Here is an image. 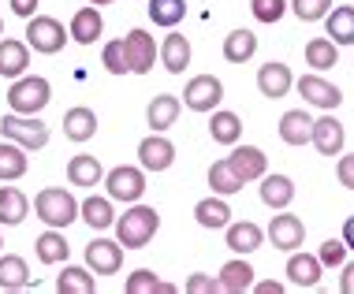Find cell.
I'll use <instances>...</instances> for the list:
<instances>
[{
    "mask_svg": "<svg viewBox=\"0 0 354 294\" xmlns=\"http://www.w3.org/2000/svg\"><path fill=\"white\" fill-rule=\"evenodd\" d=\"M116 242L123 246V250H142V246L153 242V235H157L160 227V213L153 205H138L131 202V208L123 216H116Z\"/></svg>",
    "mask_w": 354,
    "mask_h": 294,
    "instance_id": "obj_1",
    "label": "cell"
},
{
    "mask_svg": "<svg viewBox=\"0 0 354 294\" xmlns=\"http://www.w3.org/2000/svg\"><path fill=\"white\" fill-rule=\"evenodd\" d=\"M34 213L45 227H60L64 231L68 224L79 220V202H75V194L64 190V186H45V190L34 197Z\"/></svg>",
    "mask_w": 354,
    "mask_h": 294,
    "instance_id": "obj_2",
    "label": "cell"
},
{
    "mask_svg": "<svg viewBox=\"0 0 354 294\" xmlns=\"http://www.w3.org/2000/svg\"><path fill=\"white\" fill-rule=\"evenodd\" d=\"M49 101H53V86L41 75H19L12 82V90H8V104L19 116H37Z\"/></svg>",
    "mask_w": 354,
    "mask_h": 294,
    "instance_id": "obj_3",
    "label": "cell"
},
{
    "mask_svg": "<svg viewBox=\"0 0 354 294\" xmlns=\"http://www.w3.org/2000/svg\"><path fill=\"white\" fill-rule=\"evenodd\" d=\"M68 41H71V34L64 30L60 19H53V15H30L26 19V45H30L34 52L53 56V52H60Z\"/></svg>",
    "mask_w": 354,
    "mask_h": 294,
    "instance_id": "obj_4",
    "label": "cell"
},
{
    "mask_svg": "<svg viewBox=\"0 0 354 294\" xmlns=\"http://www.w3.org/2000/svg\"><path fill=\"white\" fill-rule=\"evenodd\" d=\"M104 190H109L112 202H123V205H131V202H142V194H146V172L142 168H131V164H120V168H112V172H104Z\"/></svg>",
    "mask_w": 354,
    "mask_h": 294,
    "instance_id": "obj_5",
    "label": "cell"
},
{
    "mask_svg": "<svg viewBox=\"0 0 354 294\" xmlns=\"http://www.w3.org/2000/svg\"><path fill=\"white\" fill-rule=\"evenodd\" d=\"M0 130H4V138L19 141L26 153H30V149H45V146H49V127H45L37 116H19V112H12V116L0 119Z\"/></svg>",
    "mask_w": 354,
    "mask_h": 294,
    "instance_id": "obj_6",
    "label": "cell"
},
{
    "mask_svg": "<svg viewBox=\"0 0 354 294\" xmlns=\"http://www.w3.org/2000/svg\"><path fill=\"white\" fill-rule=\"evenodd\" d=\"M224 101V82L216 75H194L183 90V104L190 112H213Z\"/></svg>",
    "mask_w": 354,
    "mask_h": 294,
    "instance_id": "obj_7",
    "label": "cell"
},
{
    "mask_svg": "<svg viewBox=\"0 0 354 294\" xmlns=\"http://www.w3.org/2000/svg\"><path fill=\"white\" fill-rule=\"evenodd\" d=\"M171 164H176V146L160 130H153L149 138L138 141V168L142 172H168Z\"/></svg>",
    "mask_w": 354,
    "mask_h": 294,
    "instance_id": "obj_8",
    "label": "cell"
},
{
    "mask_svg": "<svg viewBox=\"0 0 354 294\" xmlns=\"http://www.w3.org/2000/svg\"><path fill=\"white\" fill-rule=\"evenodd\" d=\"M310 146L317 149L321 157H339V153H343V146H347V127H343L336 116H321V119H313Z\"/></svg>",
    "mask_w": 354,
    "mask_h": 294,
    "instance_id": "obj_9",
    "label": "cell"
},
{
    "mask_svg": "<svg viewBox=\"0 0 354 294\" xmlns=\"http://www.w3.org/2000/svg\"><path fill=\"white\" fill-rule=\"evenodd\" d=\"M224 160H227V168H232L243 183H257V179L269 172V157H265L257 146H239V141H235L232 157H224Z\"/></svg>",
    "mask_w": 354,
    "mask_h": 294,
    "instance_id": "obj_10",
    "label": "cell"
},
{
    "mask_svg": "<svg viewBox=\"0 0 354 294\" xmlns=\"http://www.w3.org/2000/svg\"><path fill=\"white\" fill-rule=\"evenodd\" d=\"M86 264H90L93 276H116L123 264V246L112 239H93L86 246Z\"/></svg>",
    "mask_w": 354,
    "mask_h": 294,
    "instance_id": "obj_11",
    "label": "cell"
},
{
    "mask_svg": "<svg viewBox=\"0 0 354 294\" xmlns=\"http://www.w3.org/2000/svg\"><path fill=\"white\" fill-rule=\"evenodd\" d=\"M299 93L306 101L313 104V108H324V112H332V108H339V101H343V93H339V86H332L328 79H321V71H313V75H302L299 82Z\"/></svg>",
    "mask_w": 354,
    "mask_h": 294,
    "instance_id": "obj_12",
    "label": "cell"
},
{
    "mask_svg": "<svg viewBox=\"0 0 354 294\" xmlns=\"http://www.w3.org/2000/svg\"><path fill=\"white\" fill-rule=\"evenodd\" d=\"M123 49H127L131 75L153 71V60H157V41H153L149 30H131L127 37H123Z\"/></svg>",
    "mask_w": 354,
    "mask_h": 294,
    "instance_id": "obj_13",
    "label": "cell"
},
{
    "mask_svg": "<svg viewBox=\"0 0 354 294\" xmlns=\"http://www.w3.org/2000/svg\"><path fill=\"white\" fill-rule=\"evenodd\" d=\"M306 239V227L299 216H291L287 208H280V216H272V224H269V242L276 246V250H299Z\"/></svg>",
    "mask_w": 354,
    "mask_h": 294,
    "instance_id": "obj_14",
    "label": "cell"
},
{
    "mask_svg": "<svg viewBox=\"0 0 354 294\" xmlns=\"http://www.w3.org/2000/svg\"><path fill=\"white\" fill-rule=\"evenodd\" d=\"M295 86V75L287 63H265V68H257V90H261V97H269V101H280L287 97Z\"/></svg>",
    "mask_w": 354,
    "mask_h": 294,
    "instance_id": "obj_15",
    "label": "cell"
},
{
    "mask_svg": "<svg viewBox=\"0 0 354 294\" xmlns=\"http://www.w3.org/2000/svg\"><path fill=\"white\" fill-rule=\"evenodd\" d=\"M287 280H291L295 287H302V291L317 287V283H321V261H317V253L291 250V257H287Z\"/></svg>",
    "mask_w": 354,
    "mask_h": 294,
    "instance_id": "obj_16",
    "label": "cell"
},
{
    "mask_svg": "<svg viewBox=\"0 0 354 294\" xmlns=\"http://www.w3.org/2000/svg\"><path fill=\"white\" fill-rule=\"evenodd\" d=\"M224 239H227V250L239 253V257H246V253L261 250L265 231L257 224H250V220H239V224H227L224 227Z\"/></svg>",
    "mask_w": 354,
    "mask_h": 294,
    "instance_id": "obj_17",
    "label": "cell"
},
{
    "mask_svg": "<svg viewBox=\"0 0 354 294\" xmlns=\"http://www.w3.org/2000/svg\"><path fill=\"white\" fill-rule=\"evenodd\" d=\"M26 68H30V45L4 37L0 41V75L4 79H19V75H26Z\"/></svg>",
    "mask_w": 354,
    "mask_h": 294,
    "instance_id": "obj_18",
    "label": "cell"
},
{
    "mask_svg": "<svg viewBox=\"0 0 354 294\" xmlns=\"http://www.w3.org/2000/svg\"><path fill=\"white\" fill-rule=\"evenodd\" d=\"M26 168H30L26 149L19 146V141H12V138L0 141V183H15V179H23Z\"/></svg>",
    "mask_w": 354,
    "mask_h": 294,
    "instance_id": "obj_19",
    "label": "cell"
},
{
    "mask_svg": "<svg viewBox=\"0 0 354 294\" xmlns=\"http://www.w3.org/2000/svg\"><path fill=\"white\" fill-rule=\"evenodd\" d=\"M71 41H79V45H93L97 41V37L104 34V19H101V12L97 8H79V12H75V19H71Z\"/></svg>",
    "mask_w": 354,
    "mask_h": 294,
    "instance_id": "obj_20",
    "label": "cell"
},
{
    "mask_svg": "<svg viewBox=\"0 0 354 294\" xmlns=\"http://www.w3.org/2000/svg\"><path fill=\"white\" fill-rule=\"evenodd\" d=\"M26 287H37L26 261L15 257V253H4L0 257V291H26Z\"/></svg>",
    "mask_w": 354,
    "mask_h": 294,
    "instance_id": "obj_21",
    "label": "cell"
},
{
    "mask_svg": "<svg viewBox=\"0 0 354 294\" xmlns=\"http://www.w3.org/2000/svg\"><path fill=\"white\" fill-rule=\"evenodd\" d=\"M157 56L165 60V71H168V75H183V71L190 68V41H187L183 34L171 30V34L165 37V45L157 49Z\"/></svg>",
    "mask_w": 354,
    "mask_h": 294,
    "instance_id": "obj_22",
    "label": "cell"
},
{
    "mask_svg": "<svg viewBox=\"0 0 354 294\" xmlns=\"http://www.w3.org/2000/svg\"><path fill=\"white\" fill-rule=\"evenodd\" d=\"M64 135L71 141H90L97 135V116H93V108H86V104H75V108L64 112Z\"/></svg>",
    "mask_w": 354,
    "mask_h": 294,
    "instance_id": "obj_23",
    "label": "cell"
},
{
    "mask_svg": "<svg viewBox=\"0 0 354 294\" xmlns=\"http://www.w3.org/2000/svg\"><path fill=\"white\" fill-rule=\"evenodd\" d=\"M101 179H104V168H101L97 157L75 153V157L68 160V183H71V186H101Z\"/></svg>",
    "mask_w": 354,
    "mask_h": 294,
    "instance_id": "obj_24",
    "label": "cell"
},
{
    "mask_svg": "<svg viewBox=\"0 0 354 294\" xmlns=\"http://www.w3.org/2000/svg\"><path fill=\"white\" fill-rule=\"evenodd\" d=\"M310 130H313V116L302 108H291L280 116V138L287 146H310Z\"/></svg>",
    "mask_w": 354,
    "mask_h": 294,
    "instance_id": "obj_25",
    "label": "cell"
},
{
    "mask_svg": "<svg viewBox=\"0 0 354 294\" xmlns=\"http://www.w3.org/2000/svg\"><path fill=\"white\" fill-rule=\"evenodd\" d=\"M194 220L202 224V227H209V231H220V227L232 224V205H227L220 194L202 197V202L194 205Z\"/></svg>",
    "mask_w": 354,
    "mask_h": 294,
    "instance_id": "obj_26",
    "label": "cell"
},
{
    "mask_svg": "<svg viewBox=\"0 0 354 294\" xmlns=\"http://www.w3.org/2000/svg\"><path fill=\"white\" fill-rule=\"evenodd\" d=\"M34 253H37V261H41V264H64V261H68V253H71V246H68V239H64L60 227H49L45 235H37Z\"/></svg>",
    "mask_w": 354,
    "mask_h": 294,
    "instance_id": "obj_27",
    "label": "cell"
},
{
    "mask_svg": "<svg viewBox=\"0 0 354 294\" xmlns=\"http://www.w3.org/2000/svg\"><path fill=\"white\" fill-rule=\"evenodd\" d=\"M257 183H261V202L269 208H276V213L295 202V183L287 175H269V172H265Z\"/></svg>",
    "mask_w": 354,
    "mask_h": 294,
    "instance_id": "obj_28",
    "label": "cell"
},
{
    "mask_svg": "<svg viewBox=\"0 0 354 294\" xmlns=\"http://www.w3.org/2000/svg\"><path fill=\"white\" fill-rule=\"evenodd\" d=\"M209 135H213V141H220V146H235V141L243 138V119L227 108H213L209 112Z\"/></svg>",
    "mask_w": 354,
    "mask_h": 294,
    "instance_id": "obj_29",
    "label": "cell"
},
{
    "mask_svg": "<svg viewBox=\"0 0 354 294\" xmlns=\"http://www.w3.org/2000/svg\"><path fill=\"white\" fill-rule=\"evenodd\" d=\"M26 213H30V197L19 190V186H0V224L15 227L26 220Z\"/></svg>",
    "mask_w": 354,
    "mask_h": 294,
    "instance_id": "obj_30",
    "label": "cell"
},
{
    "mask_svg": "<svg viewBox=\"0 0 354 294\" xmlns=\"http://www.w3.org/2000/svg\"><path fill=\"white\" fill-rule=\"evenodd\" d=\"M79 220H86L93 231H109V227L116 224L112 197H86V202H79Z\"/></svg>",
    "mask_w": 354,
    "mask_h": 294,
    "instance_id": "obj_31",
    "label": "cell"
},
{
    "mask_svg": "<svg viewBox=\"0 0 354 294\" xmlns=\"http://www.w3.org/2000/svg\"><path fill=\"white\" fill-rule=\"evenodd\" d=\"M176 119H179V97H171V93H160V97L149 101L146 123H149L153 130H160V135H165L168 127H176Z\"/></svg>",
    "mask_w": 354,
    "mask_h": 294,
    "instance_id": "obj_32",
    "label": "cell"
},
{
    "mask_svg": "<svg viewBox=\"0 0 354 294\" xmlns=\"http://www.w3.org/2000/svg\"><path fill=\"white\" fill-rule=\"evenodd\" d=\"M216 280H220V291L243 294V291H250V283H254V268H250V261L235 257V261H227L224 268H220Z\"/></svg>",
    "mask_w": 354,
    "mask_h": 294,
    "instance_id": "obj_33",
    "label": "cell"
},
{
    "mask_svg": "<svg viewBox=\"0 0 354 294\" xmlns=\"http://www.w3.org/2000/svg\"><path fill=\"white\" fill-rule=\"evenodd\" d=\"M306 63H310L313 71H328L339 63V45L332 41V37H310L306 41Z\"/></svg>",
    "mask_w": 354,
    "mask_h": 294,
    "instance_id": "obj_34",
    "label": "cell"
},
{
    "mask_svg": "<svg viewBox=\"0 0 354 294\" xmlns=\"http://www.w3.org/2000/svg\"><path fill=\"white\" fill-rule=\"evenodd\" d=\"M324 26H328V37L336 45H354V8L339 4L324 15Z\"/></svg>",
    "mask_w": 354,
    "mask_h": 294,
    "instance_id": "obj_35",
    "label": "cell"
},
{
    "mask_svg": "<svg viewBox=\"0 0 354 294\" xmlns=\"http://www.w3.org/2000/svg\"><path fill=\"white\" fill-rule=\"evenodd\" d=\"M254 52H257L254 30H232L224 37V60L227 63H246V60H254Z\"/></svg>",
    "mask_w": 354,
    "mask_h": 294,
    "instance_id": "obj_36",
    "label": "cell"
},
{
    "mask_svg": "<svg viewBox=\"0 0 354 294\" xmlns=\"http://www.w3.org/2000/svg\"><path fill=\"white\" fill-rule=\"evenodd\" d=\"M56 291L60 294H93L97 291V280H93V272H86V268L64 264V272L56 276Z\"/></svg>",
    "mask_w": 354,
    "mask_h": 294,
    "instance_id": "obj_37",
    "label": "cell"
},
{
    "mask_svg": "<svg viewBox=\"0 0 354 294\" xmlns=\"http://www.w3.org/2000/svg\"><path fill=\"white\" fill-rule=\"evenodd\" d=\"M187 15V0H149V19L165 30H176Z\"/></svg>",
    "mask_w": 354,
    "mask_h": 294,
    "instance_id": "obj_38",
    "label": "cell"
},
{
    "mask_svg": "<svg viewBox=\"0 0 354 294\" xmlns=\"http://www.w3.org/2000/svg\"><path fill=\"white\" fill-rule=\"evenodd\" d=\"M123 291L127 294H176V287L171 283H165V280H157V272L153 268H138V272H131L127 276V283H123Z\"/></svg>",
    "mask_w": 354,
    "mask_h": 294,
    "instance_id": "obj_39",
    "label": "cell"
},
{
    "mask_svg": "<svg viewBox=\"0 0 354 294\" xmlns=\"http://www.w3.org/2000/svg\"><path fill=\"white\" fill-rule=\"evenodd\" d=\"M209 186H213V194H220V197H232V194L243 190V179L227 168V160H216V164L209 168Z\"/></svg>",
    "mask_w": 354,
    "mask_h": 294,
    "instance_id": "obj_40",
    "label": "cell"
},
{
    "mask_svg": "<svg viewBox=\"0 0 354 294\" xmlns=\"http://www.w3.org/2000/svg\"><path fill=\"white\" fill-rule=\"evenodd\" d=\"M101 63L109 75H127L131 63H127V49H123V41H109L101 49Z\"/></svg>",
    "mask_w": 354,
    "mask_h": 294,
    "instance_id": "obj_41",
    "label": "cell"
},
{
    "mask_svg": "<svg viewBox=\"0 0 354 294\" xmlns=\"http://www.w3.org/2000/svg\"><path fill=\"white\" fill-rule=\"evenodd\" d=\"M291 12L299 15L302 23H321V19L332 12V0H291Z\"/></svg>",
    "mask_w": 354,
    "mask_h": 294,
    "instance_id": "obj_42",
    "label": "cell"
},
{
    "mask_svg": "<svg viewBox=\"0 0 354 294\" xmlns=\"http://www.w3.org/2000/svg\"><path fill=\"white\" fill-rule=\"evenodd\" d=\"M250 12L257 23H280L283 12H287V0H250Z\"/></svg>",
    "mask_w": 354,
    "mask_h": 294,
    "instance_id": "obj_43",
    "label": "cell"
},
{
    "mask_svg": "<svg viewBox=\"0 0 354 294\" xmlns=\"http://www.w3.org/2000/svg\"><path fill=\"white\" fill-rule=\"evenodd\" d=\"M317 261H321V268H339V264L347 261V246H343V239H324L321 250H317Z\"/></svg>",
    "mask_w": 354,
    "mask_h": 294,
    "instance_id": "obj_44",
    "label": "cell"
},
{
    "mask_svg": "<svg viewBox=\"0 0 354 294\" xmlns=\"http://www.w3.org/2000/svg\"><path fill=\"white\" fill-rule=\"evenodd\" d=\"M213 291H220V280L205 276V272H194L187 280V294H213Z\"/></svg>",
    "mask_w": 354,
    "mask_h": 294,
    "instance_id": "obj_45",
    "label": "cell"
},
{
    "mask_svg": "<svg viewBox=\"0 0 354 294\" xmlns=\"http://www.w3.org/2000/svg\"><path fill=\"white\" fill-rule=\"evenodd\" d=\"M336 175H339V186H347V190H354V153H351V157H339Z\"/></svg>",
    "mask_w": 354,
    "mask_h": 294,
    "instance_id": "obj_46",
    "label": "cell"
},
{
    "mask_svg": "<svg viewBox=\"0 0 354 294\" xmlns=\"http://www.w3.org/2000/svg\"><path fill=\"white\" fill-rule=\"evenodd\" d=\"M12 4V12L19 15V19H30V15H37V0H8Z\"/></svg>",
    "mask_w": 354,
    "mask_h": 294,
    "instance_id": "obj_47",
    "label": "cell"
},
{
    "mask_svg": "<svg viewBox=\"0 0 354 294\" xmlns=\"http://www.w3.org/2000/svg\"><path fill=\"white\" fill-rule=\"evenodd\" d=\"M339 268H343V276H339V291H343V294H354V261H343Z\"/></svg>",
    "mask_w": 354,
    "mask_h": 294,
    "instance_id": "obj_48",
    "label": "cell"
},
{
    "mask_svg": "<svg viewBox=\"0 0 354 294\" xmlns=\"http://www.w3.org/2000/svg\"><path fill=\"white\" fill-rule=\"evenodd\" d=\"M250 287L257 294H283V283H276V280H265V283H250Z\"/></svg>",
    "mask_w": 354,
    "mask_h": 294,
    "instance_id": "obj_49",
    "label": "cell"
},
{
    "mask_svg": "<svg viewBox=\"0 0 354 294\" xmlns=\"http://www.w3.org/2000/svg\"><path fill=\"white\" fill-rule=\"evenodd\" d=\"M343 246H347V250H354V216H347V220H343Z\"/></svg>",
    "mask_w": 354,
    "mask_h": 294,
    "instance_id": "obj_50",
    "label": "cell"
},
{
    "mask_svg": "<svg viewBox=\"0 0 354 294\" xmlns=\"http://www.w3.org/2000/svg\"><path fill=\"white\" fill-rule=\"evenodd\" d=\"M90 4H93V8H104V4H112V0H90Z\"/></svg>",
    "mask_w": 354,
    "mask_h": 294,
    "instance_id": "obj_51",
    "label": "cell"
},
{
    "mask_svg": "<svg viewBox=\"0 0 354 294\" xmlns=\"http://www.w3.org/2000/svg\"><path fill=\"white\" fill-rule=\"evenodd\" d=\"M0 250H4V239H0Z\"/></svg>",
    "mask_w": 354,
    "mask_h": 294,
    "instance_id": "obj_52",
    "label": "cell"
},
{
    "mask_svg": "<svg viewBox=\"0 0 354 294\" xmlns=\"http://www.w3.org/2000/svg\"><path fill=\"white\" fill-rule=\"evenodd\" d=\"M0 34H4V23H0Z\"/></svg>",
    "mask_w": 354,
    "mask_h": 294,
    "instance_id": "obj_53",
    "label": "cell"
}]
</instances>
